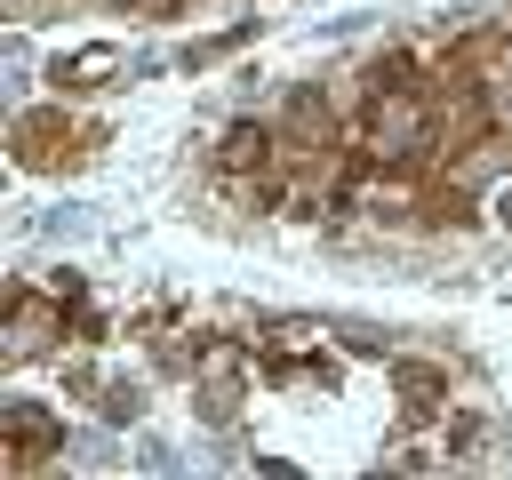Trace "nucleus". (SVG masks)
I'll return each mask as SVG.
<instances>
[{
  "instance_id": "f257e3e1",
  "label": "nucleus",
  "mask_w": 512,
  "mask_h": 480,
  "mask_svg": "<svg viewBox=\"0 0 512 480\" xmlns=\"http://www.w3.org/2000/svg\"><path fill=\"white\" fill-rule=\"evenodd\" d=\"M48 232H96V208H80V200H56V208H48Z\"/></svg>"
}]
</instances>
